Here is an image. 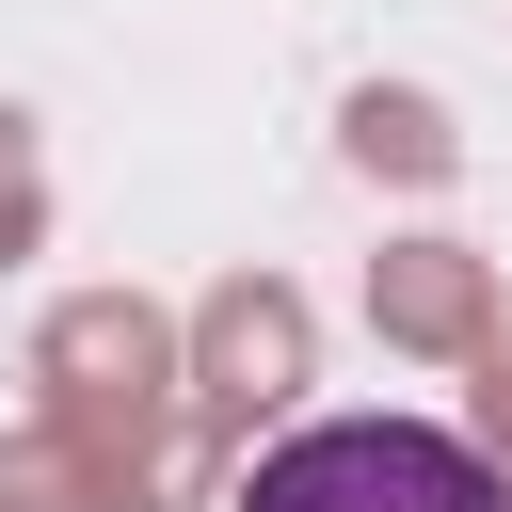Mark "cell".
<instances>
[{"label":"cell","mask_w":512,"mask_h":512,"mask_svg":"<svg viewBox=\"0 0 512 512\" xmlns=\"http://www.w3.org/2000/svg\"><path fill=\"white\" fill-rule=\"evenodd\" d=\"M240 512H512V496L448 416H304L288 448H256Z\"/></svg>","instance_id":"6da1fadb"}]
</instances>
